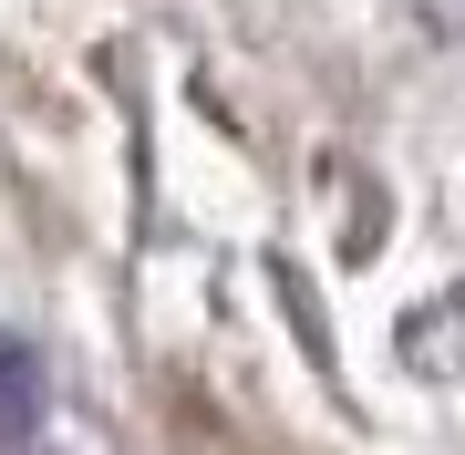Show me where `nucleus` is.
<instances>
[{"label":"nucleus","mask_w":465,"mask_h":455,"mask_svg":"<svg viewBox=\"0 0 465 455\" xmlns=\"http://www.w3.org/2000/svg\"><path fill=\"white\" fill-rule=\"evenodd\" d=\"M32 404H42L32 352H11V341H0V445H11V435H32Z\"/></svg>","instance_id":"1"}]
</instances>
